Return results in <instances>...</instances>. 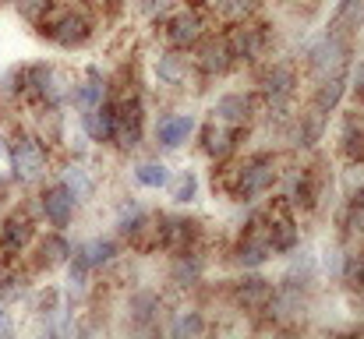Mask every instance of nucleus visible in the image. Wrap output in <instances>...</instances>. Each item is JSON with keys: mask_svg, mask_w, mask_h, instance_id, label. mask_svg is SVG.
I'll use <instances>...</instances> for the list:
<instances>
[{"mask_svg": "<svg viewBox=\"0 0 364 339\" xmlns=\"http://www.w3.org/2000/svg\"><path fill=\"white\" fill-rule=\"evenodd\" d=\"M11 170L18 181H36L46 170V152L36 138H18L11 149Z\"/></svg>", "mask_w": 364, "mask_h": 339, "instance_id": "obj_1", "label": "nucleus"}, {"mask_svg": "<svg viewBox=\"0 0 364 339\" xmlns=\"http://www.w3.org/2000/svg\"><path fill=\"white\" fill-rule=\"evenodd\" d=\"M53 43H60V46H82L85 39H89V32H92V25H89V18L85 14H60V18H53L46 28H43Z\"/></svg>", "mask_w": 364, "mask_h": 339, "instance_id": "obj_2", "label": "nucleus"}, {"mask_svg": "<svg viewBox=\"0 0 364 339\" xmlns=\"http://www.w3.org/2000/svg\"><path fill=\"white\" fill-rule=\"evenodd\" d=\"M343 57H347V43L336 36V32H329V36H322L315 46H311V68L318 71V75H329V71H343Z\"/></svg>", "mask_w": 364, "mask_h": 339, "instance_id": "obj_3", "label": "nucleus"}, {"mask_svg": "<svg viewBox=\"0 0 364 339\" xmlns=\"http://www.w3.org/2000/svg\"><path fill=\"white\" fill-rule=\"evenodd\" d=\"M276 181V166L269 159H255L241 170V181H237V195L241 198H251V195H262L265 188H272Z\"/></svg>", "mask_w": 364, "mask_h": 339, "instance_id": "obj_4", "label": "nucleus"}, {"mask_svg": "<svg viewBox=\"0 0 364 339\" xmlns=\"http://www.w3.org/2000/svg\"><path fill=\"white\" fill-rule=\"evenodd\" d=\"M191 131H195V117H191V113H173V117H163V120H159L156 138H159L163 149H181Z\"/></svg>", "mask_w": 364, "mask_h": 339, "instance_id": "obj_5", "label": "nucleus"}, {"mask_svg": "<svg viewBox=\"0 0 364 339\" xmlns=\"http://www.w3.org/2000/svg\"><path fill=\"white\" fill-rule=\"evenodd\" d=\"M75 202H78V198H75L64 184H57V188H50V191L43 195V216L53 226H68L71 212H75Z\"/></svg>", "mask_w": 364, "mask_h": 339, "instance_id": "obj_6", "label": "nucleus"}, {"mask_svg": "<svg viewBox=\"0 0 364 339\" xmlns=\"http://www.w3.org/2000/svg\"><path fill=\"white\" fill-rule=\"evenodd\" d=\"M114 138L124 149H134L141 141V107L138 103L117 107V131H114Z\"/></svg>", "mask_w": 364, "mask_h": 339, "instance_id": "obj_7", "label": "nucleus"}, {"mask_svg": "<svg viewBox=\"0 0 364 339\" xmlns=\"http://www.w3.org/2000/svg\"><path fill=\"white\" fill-rule=\"evenodd\" d=\"M170 43L173 46H195L202 39V18L195 11H181L177 18H170Z\"/></svg>", "mask_w": 364, "mask_h": 339, "instance_id": "obj_8", "label": "nucleus"}, {"mask_svg": "<svg viewBox=\"0 0 364 339\" xmlns=\"http://www.w3.org/2000/svg\"><path fill=\"white\" fill-rule=\"evenodd\" d=\"M85 131L96 138V141H110L114 138V131H117V107L114 103H100L96 110L85 113Z\"/></svg>", "mask_w": 364, "mask_h": 339, "instance_id": "obj_9", "label": "nucleus"}, {"mask_svg": "<svg viewBox=\"0 0 364 339\" xmlns=\"http://www.w3.org/2000/svg\"><path fill=\"white\" fill-rule=\"evenodd\" d=\"M28 237H32V223L25 216H11L4 223V230H0V251L4 254H18L28 244Z\"/></svg>", "mask_w": 364, "mask_h": 339, "instance_id": "obj_10", "label": "nucleus"}, {"mask_svg": "<svg viewBox=\"0 0 364 339\" xmlns=\"http://www.w3.org/2000/svg\"><path fill=\"white\" fill-rule=\"evenodd\" d=\"M78 254L89 262V269H100V265L114 262V254H117V244H114V240H107V237H96V240L82 244V247H78Z\"/></svg>", "mask_w": 364, "mask_h": 339, "instance_id": "obj_11", "label": "nucleus"}, {"mask_svg": "<svg viewBox=\"0 0 364 339\" xmlns=\"http://www.w3.org/2000/svg\"><path fill=\"white\" fill-rule=\"evenodd\" d=\"M269 251H272L269 237H247L241 247H237V262H241L244 269H258L269 258Z\"/></svg>", "mask_w": 364, "mask_h": 339, "instance_id": "obj_12", "label": "nucleus"}, {"mask_svg": "<svg viewBox=\"0 0 364 339\" xmlns=\"http://www.w3.org/2000/svg\"><path fill=\"white\" fill-rule=\"evenodd\" d=\"M343 89H347V75L343 71H333V78L318 89V99H315V110L329 113L336 103H340V96H343Z\"/></svg>", "mask_w": 364, "mask_h": 339, "instance_id": "obj_13", "label": "nucleus"}, {"mask_svg": "<svg viewBox=\"0 0 364 339\" xmlns=\"http://www.w3.org/2000/svg\"><path fill=\"white\" fill-rule=\"evenodd\" d=\"M156 75H159V82H163V85H181V82H184V75H188L184 57H177V53H163V57L156 60Z\"/></svg>", "mask_w": 364, "mask_h": 339, "instance_id": "obj_14", "label": "nucleus"}, {"mask_svg": "<svg viewBox=\"0 0 364 339\" xmlns=\"http://www.w3.org/2000/svg\"><path fill=\"white\" fill-rule=\"evenodd\" d=\"M237 301L247 304V308H262V304L272 301V286L265 279H244L241 290H237Z\"/></svg>", "mask_w": 364, "mask_h": 339, "instance_id": "obj_15", "label": "nucleus"}, {"mask_svg": "<svg viewBox=\"0 0 364 339\" xmlns=\"http://www.w3.org/2000/svg\"><path fill=\"white\" fill-rule=\"evenodd\" d=\"M71 99H75V107L78 110H96L100 103H103V85L96 82V71H92V78L85 82V85H78V92H71Z\"/></svg>", "mask_w": 364, "mask_h": 339, "instance_id": "obj_16", "label": "nucleus"}, {"mask_svg": "<svg viewBox=\"0 0 364 339\" xmlns=\"http://www.w3.org/2000/svg\"><path fill=\"white\" fill-rule=\"evenodd\" d=\"M134 181H138L141 188H166V184H170V170H166L163 163H141V166L134 170Z\"/></svg>", "mask_w": 364, "mask_h": 339, "instance_id": "obj_17", "label": "nucleus"}, {"mask_svg": "<svg viewBox=\"0 0 364 339\" xmlns=\"http://www.w3.org/2000/svg\"><path fill=\"white\" fill-rule=\"evenodd\" d=\"M159 240H163L166 247H173V251H184V244L191 240V223H184V220H170V223L159 230Z\"/></svg>", "mask_w": 364, "mask_h": 339, "instance_id": "obj_18", "label": "nucleus"}, {"mask_svg": "<svg viewBox=\"0 0 364 339\" xmlns=\"http://www.w3.org/2000/svg\"><path fill=\"white\" fill-rule=\"evenodd\" d=\"M227 46H230V57H255L258 36H255V28H234L230 39H227Z\"/></svg>", "mask_w": 364, "mask_h": 339, "instance_id": "obj_19", "label": "nucleus"}, {"mask_svg": "<svg viewBox=\"0 0 364 339\" xmlns=\"http://www.w3.org/2000/svg\"><path fill=\"white\" fill-rule=\"evenodd\" d=\"M290 89H294V75H290L287 68H272V71L265 75V96L283 99V96H290Z\"/></svg>", "mask_w": 364, "mask_h": 339, "instance_id": "obj_20", "label": "nucleus"}, {"mask_svg": "<svg viewBox=\"0 0 364 339\" xmlns=\"http://www.w3.org/2000/svg\"><path fill=\"white\" fill-rule=\"evenodd\" d=\"M202 68L205 71H227L230 68V46L227 43H209L202 50Z\"/></svg>", "mask_w": 364, "mask_h": 339, "instance_id": "obj_21", "label": "nucleus"}, {"mask_svg": "<svg viewBox=\"0 0 364 339\" xmlns=\"http://www.w3.org/2000/svg\"><path fill=\"white\" fill-rule=\"evenodd\" d=\"M361 21H364V0H343L340 11H336L333 28H358Z\"/></svg>", "mask_w": 364, "mask_h": 339, "instance_id": "obj_22", "label": "nucleus"}, {"mask_svg": "<svg viewBox=\"0 0 364 339\" xmlns=\"http://www.w3.org/2000/svg\"><path fill=\"white\" fill-rule=\"evenodd\" d=\"M216 113L227 120V124H244L247 120V99L244 96H223L216 103Z\"/></svg>", "mask_w": 364, "mask_h": 339, "instance_id": "obj_23", "label": "nucleus"}, {"mask_svg": "<svg viewBox=\"0 0 364 339\" xmlns=\"http://www.w3.org/2000/svg\"><path fill=\"white\" fill-rule=\"evenodd\" d=\"M269 244H272V251H290L297 244V230L287 223V220H276V223L269 226Z\"/></svg>", "mask_w": 364, "mask_h": 339, "instance_id": "obj_24", "label": "nucleus"}, {"mask_svg": "<svg viewBox=\"0 0 364 339\" xmlns=\"http://www.w3.org/2000/svg\"><path fill=\"white\" fill-rule=\"evenodd\" d=\"M230 149H234V138H230L227 131H220V127H209V131H205V152H209V156L220 159V156H227Z\"/></svg>", "mask_w": 364, "mask_h": 339, "instance_id": "obj_25", "label": "nucleus"}, {"mask_svg": "<svg viewBox=\"0 0 364 339\" xmlns=\"http://www.w3.org/2000/svg\"><path fill=\"white\" fill-rule=\"evenodd\" d=\"M64 188H68L75 198H85V195L92 191V181L85 177V170H82V166H71V170H68V177H64Z\"/></svg>", "mask_w": 364, "mask_h": 339, "instance_id": "obj_26", "label": "nucleus"}, {"mask_svg": "<svg viewBox=\"0 0 364 339\" xmlns=\"http://www.w3.org/2000/svg\"><path fill=\"white\" fill-rule=\"evenodd\" d=\"M43 254H46V262L50 265H60V262H68V254H71V247H68V240L64 237H46L43 240Z\"/></svg>", "mask_w": 364, "mask_h": 339, "instance_id": "obj_27", "label": "nucleus"}, {"mask_svg": "<svg viewBox=\"0 0 364 339\" xmlns=\"http://www.w3.org/2000/svg\"><path fill=\"white\" fill-rule=\"evenodd\" d=\"M195 195H198V177L191 170H184L177 177V184H173V202H191Z\"/></svg>", "mask_w": 364, "mask_h": 339, "instance_id": "obj_28", "label": "nucleus"}, {"mask_svg": "<svg viewBox=\"0 0 364 339\" xmlns=\"http://www.w3.org/2000/svg\"><path fill=\"white\" fill-rule=\"evenodd\" d=\"M202 276V262L195 258V254H188V258H181L177 265H173V279L177 283H195Z\"/></svg>", "mask_w": 364, "mask_h": 339, "instance_id": "obj_29", "label": "nucleus"}, {"mask_svg": "<svg viewBox=\"0 0 364 339\" xmlns=\"http://www.w3.org/2000/svg\"><path fill=\"white\" fill-rule=\"evenodd\" d=\"M343 149L350 159H364V124H350L343 134Z\"/></svg>", "mask_w": 364, "mask_h": 339, "instance_id": "obj_30", "label": "nucleus"}, {"mask_svg": "<svg viewBox=\"0 0 364 339\" xmlns=\"http://www.w3.org/2000/svg\"><path fill=\"white\" fill-rule=\"evenodd\" d=\"M14 4H18V14L28 18V21H39L53 7V0H14Z\"/></svg>", "mask_w": 364, "mask_h": 339, "instance_id": "obj_31", "label": "nucleus"}, {"mask_svg": "<svg viewBox=\"0 0 364 339\" xmlns=\"http://www.w3.org/2000/svg\"><path fill=\"white\" fill-rule=\"evenodd\" d=\"M322 124H326V113L315 110L308 120H304V131H301V145H315L318 134H322Z\"/></svg>", "mask_w": 364, "mask_h": 339, "instance_id": "obj_32", "label": "nucleus"}, {"mask_svg": "<svg viewBox=\"0 0 364 339\" xmlns=\"http://www.w3.org/2000/svg\"><path fill=\"white\" fill-rule=\"evenodd\" d=\"M159 308V301L152 297V294H138L134 301H131V311H134V318L138 322H145V318H152V311Z\"/></svg>", "mask_w": 364, "mask_h": 339, "instance_id": "obj_33", "label": "nucleus"}, {"mask_svg": "<svg viewBox=\"0 0 364 339\" xmlns=\"http://www.w3.org/2000/svg\"><path fill=\"white\" fill-rule=\"evenodd\" d=\"M202 329H205V325H202L198 315H181V318L173 322V336H188V333L195 336V333H202Z\"/></svg>", "mask_w": 364, "mask_h": 339, "instance_id": "obj_34", "label": "nucleus"}, {"mask_svg": "<svg viewBox=\"0 0 364 339\" xmlns=\"http://www.w3.org/2000/svg\"><path fill=\"white\" fill-rule=\"evenodd\" d=\"M251 7H255L251 0H220V11H223L227 18H244Z\"/></svg>", "mask_w": 364, "mask_h": 339, "instance_id": "obj_35", "label": "nucleus"}, {"mask_svg": "<svg viewBox=\"0 0 364 339\" xmlns=\"http://www.w3.org/2000/svg\"><path fill=\"white\" fill-rule=\"evenodd\" d=\"M145 11H149V14H166V11H170V0H149Z\"/></svg>", "mask_w": 364, "mask_h": 339, "instance_id": "obj_36", "label": "nucleus"}, {"mask_svg": "<svg viewBox=\"0 0 364 339\" xmlns=\"http://www.w3.org/2000/svg\"><path fill=\"white\" fill-rule=\"evenodd\" d=\"M358 92H361V96H364V64H361V68H358Z\"/></svg>", "mask_w": 364, "mask_h": 339, "instance_id": "obj_37", "label": "nucleus"}, {"mask_svg": "<svg viewBox=\"0 0 364 339\" xmlns=\"http://www.w3.org/2000/svg\"><path fill=\"white\" fill-rule=\"evenodd\" d=\"M0 329H4V308H0Z\"/></svg>", "mask_w": 364, "mask_h": 339, "instance_id": "obj_38", "label": "nucleus"}]
</instances>
